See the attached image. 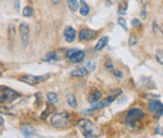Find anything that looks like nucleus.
<instances>
[{"instance_id": "f257e3e1", "label": "nucleus", "mask_w": 163, "mask_h": 138, "mask_svg": "<svg viewBox=\"0 0 163 138\" xmlns=\"http://www.w3.org/2000/svg\"><path fill=\"white\" fill-rule=\"evenodd\" d=\"M77 128L86 138H93L101 134V127L88 119H79L77 122Z\"/></svg>"}, {"instance_id": "f03ea898", "label": "nucleus", "mask_w": 163, "mask_h": 138, "mask_svg": "<svg viewBox=\"0 0 163 138\" xmlns=\"http://www.w3.org/2000/svg\"><path fill=\"white\" fill-rule=\"evenodd\" d=\"M50 124L54 128L63 129L70 126V116L67 112H58L54 113L50 118Z\"/></svg>"}, {"instance_id": "7ed1b4c3", "label": "nucleus", "mask_w": 163, "mask_h": 138, "mask_svg": "<svg viewBox=\"0 0 163 138\" xmlns=\"http://www.w3.org/2000/svg\"><path fill=\"white\" fill-rule=\"evenodd\" d=\"M144 117V112L143 109L140 108H131L128 110V113H127V117H125V123L128 124V126H133L136 122H138L139 119H142Z\"/></svg>"}, {"instance_id": "20e7f679", "label": "nucleus", "mask_w": 163, "mask_h": 138, "mask_svg": "<svg viewBox=\"0 0 163 138\" xmlns=\"http://www.w3.org/2000/svg\"><path fill=\"white\" fill-rule=\"evenodd\" d=\"M148 109L151 113L157 116V118H159L163 114V103L159 100H149L148 102Z\"/></svg>"}, {"instance_id": "39448f33", "label": "nucleus", "mask_w": 163, "mask_h": 138, "mask_svg": "<svg viewBox=\"0 0 163 138\" xmlns=\"http://www.w3.org/2000/svg\"><path fill=\"white\" fill-rule=\"evenodd\" d=\"M47 78H49V74L40 75V77L28 74V75H24V77H22V78H19V80L23 82V83H28V84H30V86H35V84H38V83H40L41 80H45Z\"/></svg>"}, {"instance_id": "423d86ee", "label": "nucleus", "mask_w": 163, "mask_h": 138, "mask_svg": "<svg viewBox=\"0 0 163 138\" xmlns=\"http://www.w3.org/2000/svg\"><path fill=\"white\" fill-rule=\"evenodd\" d=\"M86 57V53L83 50H77V49H72L67 53V59H69L72 63H79Z\"/></svg>"}, {"instance_id": "0eeeda50", "label": "nucleus", "mask_w": 163, "mask_h": 138, "mask_svg": "<svg viewBox=\"0 0 163 138\" xmlns=\"http://www.w3.org/2000/svg\"><path fill=\"white\" fill-rule=\"evenodd\" d=\"M20 94L17 93L15 91H13L10 88H3V92H2V102L3 103H9L11 100H14L15 98H18Z\"/></svg>"}, {"instance_id": "6e6552de", "label": "nucleus", "mask_w": 163, "mask_h": 138, "mask_svg": "<svg viewBox=\"0 0 163 138\" xmlns=\"http://www.w3.org/2000/svg\"><path fill=\"white\" fill-rule=\"evenodd\" d=\"M19 30H20V37H22V43L25 46L28 44V41H29V26L25 23H22Z\"/></svg>"}, {"instance_id": "1a4fd4ad", "label": "nucleus", "mask_w": 163, "mask_h": 138, "mask_svg": "<svg viewBox=\"0 0 163 138\" xmlns=\"http://www.w3.org/2000/svg\"><path fill=\"white\" fill-rule=\"evenodd\" d=\"M97 33L95 30H92V29H82L79 32V40H90V39H93L95 35H97Z\"/></svg>"}, {"instance_id": "9d476101", "label": "nucleus", "mask_w": 163, "mask_h": 138, "mask_svg": "<svg viewBox=\"0 0 163 138\" xmlns=\"http://www.w3.org/2000/svg\"><path fill=\"white\" fill-rule=\"evenodd\" d=\"M22 132L26 138H32L34 136V133H35V129H34V127L32 126V124H23L22 126Z\"/></svg>"}, {"instance_id": "9b49d317", "label": "nucleus", "mask_w": 163, "mask_h": 138, "mask_svg": "<svg viewBox=\"0 0 163 138\" xmlns=\"http://www.w3.org/2000/svg\"><path fill=\"white\" fill-rule=\"evenodd\" d=\"M64 37H65V40L68 41V43H72V41L74 40V38H75V30L72 26H68L64 30Z\"/></svg>"}, {"instance_id": "f8f14e48", "label": "nucleus", "mask_w": 163, "mask_h": 138, "mask_svg": "<svg viewBox=\"0 0 163 138\" xmlns=\"http://www.w3.org/2000/svg\"><path fill=\"white\" fill-rule=\"evenodd\" d=\"M108 41H109V38H108V37H102L101 39L97 41L94 49H95V50H102L105 45H108Z\"/></svg>"}, {"instance_id": "ddd939ff", "label": "nucleus", "mask_w": 163, "mask_h": 138, "mask_svg": "<svg viewBox=\"0 0 163 138\" xmlns=\"http://www.w3.org/2000/svg\"><path fill=\"white\" fill-rule=\"evenodd\" d=\"M102 97H103L102 92L95 91V92H93L92 94H89V97H88V102H89V103H95V102H98V100H101Z\"/></svg>"}, {"instance_id": "4468645a", "label": "nucleus", "mask_w": 163, "mask_h": 138, "mask_svg": "<svg viewBox=\"0 0 163 138\" xmlns=\"http://www.w3.org/2000/svg\"><path fill=\"white\" fill-rule=\"evenodd\" d=\"M70 74H72L73 77H80V78H83V77H86V75L88 74V70H87L86 68H77Z\"/></svg>"}, {"instance_id": "2eb2a0df", "label": "nucleus", "mask_w": 163, "mask_h": 138, "mask_svg": "<svg viewBox=\"0 0 163 138\" xmlns=\"http://www.w3.org/2000/svg\"><path fill=\"white\" fill-rule=\"evenodd\" d=\"M67 103L69 104V107H72V108H77L78 106V103H77V98H75V95L72 94V93H69L67 95Z\"/></svg>"}, {"instance_id": "dca6fc26", "label": "nucleus", "mask_w": 163, "mask_h": 138, "mask_svg": "<svg viewBox=\"0 0 163 138\" xmlns=\"http://www.w3.org/2000/svg\"><path fill=\"white\" fill-rule=\"evenodd\" d=\"M67 3H68L69 9L73 13H77V10L79 9V2L78 0H67Z\"/></svg>"}, {"instance_id": "f3484780", "label": "nucleus", "mask_w": 163, "mask_h": 138, "mask_svg": "<svg viewBox=\"0 0 163 138\" xmlns=\"http://www.w3.org/2000/svg\"><path fill=\"white\" fill-rule=\"evenodd\" d=\"M79 11H80V14L83 16H87L88 14H89V6L87 5V3L86 2H80V8H79Z\"/></svg>"}, {"instance_id": "a211bd4d", "label": "nucleus", "mask_w": 163, "mask_h": 138, "mask_svg": "<svg viewBox=\"0 0 163 138\" xmlns=\"http://www.w3.org/2000/svg\"><path fill=\"white\" fill-rule=\"evenodd\" d=\"M47 98L50 103H53V104L58 103V95H56V93H54V92H49L48 95H47Z\"/></svg>"}, {"instance_id": "6ab92c4d", "label": "nucleus", "mask_w": 163, "mask_h": 138, "mask_svg": "<svg viewBox=\"0 0 163 138\" xmlns=\"http://www.w3.org/2000/svg\"><path fill=\"white\" fill-rule=\"evenodd\" d=\"M45 60L47 62H54V60H58V55H56L55 52H49L45 55Z\"/></svg>"}, {"instance_id": "aec40b11", "label": "nucleus", "mask_w": 163, "mask_h": 138, "mask_svg": "<svg viewBox=\"0 0 163 138\" xmlns=\"http://www.w3.org/2000/svg\"><path fill=\"white\" fill-rule=\"evenodd\" d=\"M127 8H128L127 3H120L119 6H118V13L120 14V15H124V14L127 13Z\"/></svg>"}, {"instance_id": "412c9836", "label": "nucleus", "mask_w": 163, "mask_h": 138, "mask_svg": "<svg viewBox=\"0 0 163 138\" xmlns=\"http://www.w3.org/2000/svg\"><path fill=\"white\" fill-rule=\"evenodd\" d=\"M84 68H86L88 72H93L95 69V63L93 60H89V62H87V63H86V67H84Z\"/></svg>"}, {"instance_id": "4be33fe9", "label": "nucleus", "mask_w": 163, "mask_h": 138, "mask_svg": "<svg viewBox=\"0 0 163 138\" xmlns=\"http://www.w3.org/2000/svg\"><path fill=\"white\" fill-rule=\"evenodd\" d=\"M23 15L25 18H30L33 15V9L30 8V6H25V8L23 9Z\"/></svg>"}, {"instance_id": "5701e85b", "label": "nucleus", "mask_w": 163, "mask_h": 138, "mask_svg": "<svg viewBox=\"0 0 163 138\" xmlns=\"http://www.w3.org/2000/svg\"><path fill=\"white\" fill-rule=\"evenodd\" d=\"M14 34H15V26H14V24H10L9 25V40L13 41L14 39Z\"/></svg>"}, {"instance_id": "b1692460", "label": "nucleus", "mask_w": 163, "mask_h": 138, "mask_svg": "<svg viewBox=\"0 0 163 138\" xmlns=\"http://www.w3.org/2000/svg\"><path fill=\"white\" fill-rule=\"evenodd\" d=\"M155 58H157L158 63L163 65V50H157V53H155Z\"/></svg>"}, {"instance_id": "393cba45", "label": "nucleus", "mask_w": 163, "mask_h": 138, "mask_svg": "<svg viewBox=\"0 0 163 138\" xmlns=\"http://www.w3.org/2000/svg\"><path fill=\"white\" fill-rule=\"evenodd\" d=\"M104 67L107 68V70H110V72L114 70V68H113V64H112V62H110V60H105Z\"/></svg>"}, {"instance_id": "a878e982", "label": "nucleus", "mask_w": 163, "mask_h": 138, "mask_svg": "<svg viewBox=\"0 0 163 138\" xmlns=\"http://www.w3.org/2000/svg\"><path fill=\"white\" fill-rule=\"evenodd\" d=\"M118 24L122 26L124 30H127V23H125V20H124L123 18H119V19H118Z\"/></svg>"}, {"instance_id": "bb28decb", "label": "nucleus", "mask_w": 163, "mask_h": 138, "mask_svg": "<svg viewBox=\"0 0 163 138\" xmlns=\"http://www.w3.org/2000/svg\"><path fill=\"white\" fill-rule=\"evenodd\" d=\"M136 44H137V38L134 35H131L129 37V45L132 46V45H136Z\"/></svg>"}, {"instance_id": "cd10ccee", "label": "nucleus", "mask_w": 163, "mask_h": 138, "mask_svg": "<svg viewBox=\"0 0 163 138\" xmlns=\"http://www.w3.org/2000/svg\"><path fill=\"white\" fill-rule=\"evenodd\" d=\"M153 30L155 34H161V29H159V26L157 25V23H153Z\"/></svg>"}, {"instance_id": "c85d7f7f", "label": "nucleus", "mask_w": 163, "mask_h": 138, "mask_svg": "<svg viewBox=\"0 0 163 138\" xmlns=\"http://www.w3.org/2000/svg\"><path fill=\"white\" fill-rule=\"evenodd\" d=\"M140 24H142V23H140L139 19H133V20H132V25H133V26H140Z\"/></svg>"}, {"instance_id": "c756f323", "label": "nucleus", "mask_w": 163, "mask_h": 138, "mask_svg": "<svg viewBox=\"0 0 163 138\" xmlns=\"http://www.w3.org/2000/svg\"><path fill=\"white\" fill-rule=\"evenodd\" d=\"M113 74H114L116 77H117V78H119V79L123 77V74H122V72H120V70H113Z\"/></svg>"}, {"instance_id": "7c9ffc66", "label": "nucleus", "mask_w": 163, "mask_h": 138, "mask_svg": "<svg viewBox=\"0 0 163 138\" xmlns=\"http://www.w3.org/2000/svg\"><path fill=\"white\" fill-rule=\"evenodd\" d=\"M14 6H15L17 10H19V0H15V3H14Z\"/></svg>"}, {"instance_id": "2f4dec72", "label": "nucleus", "mask_w": 163, "mask_h": 138, "mask_svg": "<svg viewBox=\"0 0 163 138\" xmlns=\"http://www.w3.org/2000/svg\"><path fill=\"white\" fill-rule=\"evenodd\" d=\"M155 132H157V133H161V134H163V128H157V129H155Z\"/></svg>"}, {"instance_id": "473e14b6", "label": "nucleus", "mask_w": 163, "mask_h": 138, "mask_svg": "<svg viewBox=\"0 0 163 138\" xmlns=\"http://www.w3.org/2000/svg\"><path fill=\"white\" fill-rule=\"evenodd\" d=\"M60 2H62V0H52V3H53V4H59Z\"/></svg>"}, {"instance_id": "72a5a7b5", "label": "nucleus", "mask_w": 163, "mask_h": 138, "mask_svg": "<svg viewBox=\"0 0 163 138\" xmlns=\"http://www.w3.org/2000/svg\"><path fill=\"white\" fill-rule=\"evenodd\" d=\"M146 15H147V14H146V9H143V10H142V16L146 18Z\"/></svg>"}]
</instances>
